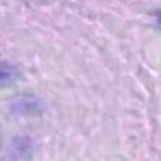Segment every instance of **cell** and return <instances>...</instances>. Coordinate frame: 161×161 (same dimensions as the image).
<instances>
[{
    "mask_svg": "<svg viewBox=\"0 0 161 161\" xmlns=\"http://www.w3.org/2000/svg\"><path fill=\"white\" fill-rule=\"evenodd\" d=\"M31 150V145H30V141L25 137H19L18 140H15L13 142V148L11 151L18 153L16 157H21L23 153H26Z\"/></svg>",
    "mask_w": 161,
    "mask_h": 161,
    "instance_id": "cell-1",
    "label": "cell"
},
{
    "mask_svg": "<svg viewBox=\"0 0 161 161\" xmlns=\"http://www.w3.org/2000/svg\"><path fill=\"white\" fill-rule=\"evenodd\" d=\"M16 77V70L11 67V65H8V64H3V68H1V80L5 83V82H11L14 78Z\"/></svg>",
    "mask_w": 161,
    "mask_h": 161,
    "instance_id": "cell-2",
    "label": "cell"
},
{
    "mask_svg": "<svg viewBox=\"0 0 161 161\" xmlns=\"http://www.w3.org/2000/svg\"><path fill=\"white\" fill-rule=\"evenodd\" d=\"M157 21H158V24L161 25V11H160L158 15H157Z\"/></svg>",
    "mask_w": 161,
    "mask_h": 161,
    "instance_id": "cell-3",
    "label": "cell"
}]
</instances>
